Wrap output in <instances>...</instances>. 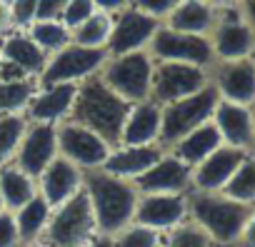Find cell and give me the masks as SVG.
I'll use <instances>...</instances> for the list:
<instances>
[{
	"mask_svg": "<svg viewBox=\"0 0 255 247\" xmlns=\"http://www.w3.org/2000/svg\"><path fill=\"white\" fill-rule=\"evenodd\" d=\"M128 105L123 97H118L100 78V73L90 75L88 80L78 82L75 102L70 110L68 120H75L95 135H100L110 148L120 145V133H123V122L128 117Z\"/></svg>",
	"mask_w": 255,
	"mask_h": 247,
	"instance_id": "6da1fadb",
	"label": "cell"
},
{
	"mask_svg": "<svg viewBox=\"0 0 255 247\" xmlns=\"http://www.w3.org/2000/svg\"><path fill=\"white\" fill-rule=\"evenodd\" d=\"M83 190L93 207V217L100 235H118L123 227L133 222L138 190L130 180L115 177L103 167L88 170L83 177Z\"/></svg>",
	"mask_w": 255,
	"mask_h": 247,
	"instance_id": "7a4b0ae2",
	"label": "cell"
},
{
	"mask_svg": "<svg viewBox=\"0 0 255 247\" xmlns=\"http://www.w3.org/2000/svg\"><path fill=\"white\" fill-rule=\"evenodd\" d=\"M253 210L255 207L243 205L223 192H188V220L203 227L215 247L238 245Z\"/></svg>",
	"mask_w": 255,
	"mask_h": 247,
	"instance_id": "3957f363",
	"label": "cell"
},
{
	"mask_svg": "<svg viewBox=\"0 0 255 247\" xmlns=\"http://www.w3.org/2000/svg\"><path fill=\"white\" fill-rule=\"evenodd\" d=\"M155 60L148 50H133L123 55H108L105 65L100 68L103 82L123 97L128 105L150 100Z\"/></svg>",
	"mask_w": 255,
	"mask_h": 247,
	"instance_id": "277c9868",
	"label": "cell"
},
{
	"mask_svg": "<svg viewBox=\"0 0 255 247\" xmlns=\"http://www.w3.org/2000/svg\"><path fill=\"white\" fill-rule=\"evenodd\" d=\"M218 100H220L218 90L213 87V82H208L203 90H198V92H193L188 97H180V100H175L170 105H160L163 107V117H160L158 145L163 150H170L190 130L210 122Z\"/></svg>",
	"mask_w": 255,
	"mask_h": 247,
	"instance_id": "5b68a950",
	"label": "cell"
},
{
	"mask_svg": "<svg viewBox=\"0 0 255 247\" xmlns=\"http://www.w3.org/2000/svg\"><path fill=\"white\" fill-rule=\"evenodd\" d=\"M95 235L98 225L93 217V207L88 202L85 190H80L68 202L53 207L48 227L40 240L50 247H85Z\"/></svg>",
	"mask_w": 255,
	"mask_h": 247,
	"instance_id": "8992f818",
	"label": "cell"
},
{
	"mask_svg": "<svg viewBox=\"0 0 255 247\" xmlns=\"http://www.w3.org/2000/svg\"><path fill=\"white\" fill-rule=\"evenodd\" d=\"M108 60V50L100 48H83V45H65L58 53L48 55V63L38 78V85H78L90 75L100 73Z\"/></svg>",
	"mask_w": 255,
	"mask_h": 247,
	"instance_id": "52a82bcc",
	"label": "cell"
},
{
	"mask_svg": "<svg viewBox=\"0 0 255 247\" xmlns=\"http://www.w3.org/2000/svg\"><path fill=\"white\" fill-rule=\"evenodd\" d=\"M148 53L153 55L155 63H185V65H198L210 70L215 65L213 45L208 35H193V33H180L160 23L155 30Z\"/></svg>",
	"mask_w": 255,
	"mask_h": 247,
	"instance_id": "ba28073f",
	"label": "cell"
},
{
	"mask_svg": "<svg viewBox=\"0 0 255 247\" xmlns=\"http://www.w3.org/2000/svg\"><path fill=\"white\" fill-rule=\"evenodd\" d=\"M208 38H210V45H213L215 63L245 60V58L255 55V30L243 18L240 8L218 10L215 25H213Z\"/></svg>",
	"mask_w": 255,
	"mask_h": 247,
	"instance_id": "9c48e42d",
	"label": "cell"
},
{
	"mask_svg": "<svg viewBox=\"0 0 255 247\" xmlns=\"http://www.w3.org/2000/svg\"><path fill=\"white\" fill-rule=\"evenodd\" d=\"M55 135H58V155L78 165L83 172L103 167L113 150L100 135H95L75 120H65L55 125Z\"/></svg>",
	"mask_w": 255,
	"mask_h": 247,
	"instance_id": "30bf717a",
	"label": "cell"
},
{
	"mask_svg": "<svg viewBox=\"0 0 255 247\" xmlns=\"http://www.w3.org/2000/svg\"><path fill=\"white\" fill-rule=\"evenodd\" d=\"M210 82V70L185 63H155L150 100L158 105H170L180 97H188L203 90Z\"/></svg>",
	"mask_w": 255,
	"mask_h": 247,
	"instance_id": "8fae6325",
	"label": "cell"
},
{
	"mask_svg": "<svg viewBox=\"0 0 255 247\" xmlns=\"http://www.w3.org/2000/svg\"><path fill=\"white\" fill-rule=\"evenodd\" d=\"M158 28H160V20L138 10L135 5H128L113 15V30H110V40H108L105 50H108V55L148 50Z\"/></svg>",
	"mask_w": 255,
	"mask_h": 247,
	"instance_id": "7c38bea8",
	"label": "cell"
},
{
	"mask_svg": "<svg viewBox=\"0 0 255 247\" xmlns=\"http://www.w3.org/2000/svg\"><path fill=\"white\" fill-rule=\"evenodd\" d=\"M188 220V195L170 192H138L133 222L150 227L160 235Z\"/></svg>",
	"mask_w": 255,
	"mask_h": 247,
	"instance_id": "4fadbf2b",
	"label": "cell"
},
{
	"mask_svg": "<svg viewBox=\"0 0 255 247\" xmlns=\"http://www.w3.org/2000/svg\"><path fill=\"white\" fill-rule=\"evenodd\" d=\"M210 82L218 90L220 100L238 105H255V60H228L210 68Z\"/></svg>",
	"mask_w": 255,
	"mask_h": 247,
	"instance_id": "5bb4252c",
	"label": "cell"
},
{
	"mask_svg": "<svg viewBox=\"0 0 255 247\" xmlns=\"http://www.w3.org/2000/svg\"><path fill=\"white\" fill-rule=\"evenodd\" d=\"M58 158V135L55 125H43V122H28L25 135L20 140V148L15 153V165L28 172L30 177H40V172Z\"/></svg>",
	"mask_w": 255,
	"mask_h": 247,
	"instance_id": "9a60e30c",
	"label": "cell"
},
{
	"mask_svg": "<svg viewBox=\"0 0 255 247\" xmlns=\"http://www.w3.org/2000/svg\"><path fill=\"white\" fill-rule=\"evenodd\" d=\"M138 192H170V195H188L193 187V167H188L180 158L170 150L160 155V160L145 170L135 182Z\"/></svg>",
	"mask_w": 255,
	"mask_h": 247,
	"instance_id": "2e32d148",
	"label": "cell"
},
{
	"mask_svg": "<svg viewBox=\"0 0 255 247\" xmlns=\"http://www.w3.org/2000/svg\"><path fill=\"white\" fill-rule=\"evenodd\" d=\"M213 125L218 128L223 145L255 153V120H253V107L218 100L215 112H213Z\"/></svg>",
	"mask_w": 255,
	"mask_h": 247,
	"instance_id": "e0dca14e",
	"label": "cell"
},
{
	"mask_svg": "<svg viewBox=\"0 0 255 247\" xmlns=\"http://www.w3.org/2000/svg\"><path fill=\"white\" fill-rule=\"evenodd\" d=\"M45 63L48 55L30 40L25 30H10L5 38H0V68L3 70H15L18 78L38 80Z\"/></svg>",
	"mask_w": 255,
	"mask_h": 247,
	"instance_id": "ac0fdd59",
	"label": "cell"
},
{
	"mask_svg": "<svg viewBox=\"0 0 255 247\" xmlns=\"http://www.w3.org/2000/svg\"><path fill=\"white\" fill-rule=\"evenodd\" d=\"M75 92H78V85H38L23 115L28 117V122L60 125V122L70 117Z\"/></svg>",
	"mask_w": 255,
	"mask_h": 247,
	"instance_id": "d6986e66",
	"label": "cell"
},
{
	"mask_svg": "<svg viewBox=\"0 0 255 247\" xmlns=\"http://www.w3.org/2000/svg\"><path fill=\"white\" fill-rule=\"evenodd\" d=\"M245 150L230 148V145H220L215 153H210L203 163H198L193 167V187L195 192H220L228 180L233 177V172L238 170V165L245 160Z\"/></svg>",
	"mask_w": 255,
	"mask_h": 247,
	"instance_id": "ffe728a7",
	"label": "cell"
},
{
	"mask_svg": "<svg viewBox=\"0 0 255 247\" xmlns=\"http://www.w3.org/2000/svg\"><path fill=\"white\" fill-rule=\"evenodd\" d=\"M83 177L85 172L73 165L65 158H55L38 177V192L43 195V200L50 207H58L63 202H68L70 197H75L83 190Z\"/></svg>",
	"mask_w": 255,
	"mask_h": 247,
	"instance_id": "44dd1931",
	"label": "cell"
},
{
	"mask_svg": "<svg viewBox=\"0 0 255 247\" xmlns=\"http://www.w3.org/2000/svg\"><path fill=\"white\" fill-rule=\"evenodd\" d=\"M163 153L165 150L160 145H118L110 150L103 170L115 177L135 182L145 170H150L160 160Z\"/></svg>",
	"mask_w": 255,
	"mask_h": 247,
	"instance_id": "7402d4cb",
	"label": "cell"
},
{
	"mask_svg": "<svg viewBox=\"0 0 255 247\" xmlns=\"http://www.w3.org/2000/svg\"><path fill=\"white\" fill-rule=\"evenodd\" d=\"M160 117H163V107L153 100L130 105L128 117L123 122L120 145H158Z\"/></svg>",
	"mask_w": 255,
	"mask_h": 247,
	"instance_id": "603a6c76",
	"label": "cell"
},
{
	"mask_svg": "<svg viewBox=\"0 0 255 247\" xmlns=\"http://www.w3.org/2000/svg\"><path fill=\"white\" fill-rule=\"evenodd\" d=\"M215 18H218V10L213 5H208L205 0H183V3L163 20V25L180 30V33L210 35Z\"/></svg>",
	"mask_w": 255,
	"mask_h": 247,
	"instance_id": "cb8c5ba5",
	"label": "cell"
},
{
	"mask_svg": "<svg viewBox=\"0 0 255 247\" xmlns=\"http://www.w3.org/2000/svg\"><path fill=\"white\" fill-rule=\"evenodd\" d=\"M220 145H223V138H220L218 128L213 125V120H210V122H205V125L190 130L185 138H180V140L170 148V153H173L175 158H180L188 167H195V165L203 163L210 153H215Z\"/></svg>",
	"mask_w": 255,
	"mask_h": 247,
	"instance_id": "d4e9b609",
	"label": "cell"
},
{
	"mask_svg": "<svg viewBox=\"0 0 255 247\" xmlns=\"http://www.w3.org/2000/svg\"><path fill=\"white\" fill-rule=\"evenodd\" d=\"M0 195H3L5 210L15 212L38 195V180L23 172L15 163L0 165Z\"/></svg>",
	"mask_w": 255,
	"mask_h": 247,
	"instance_id": "484cf974",
	"label": "cell"
},
{
	"mask_svg": "<svg viewBox=\"0 0 255 247\" xmlns=\"http://www.w3.org/2000/svg\"><path fill=\"white\" fill-rule=\"evenodd\" d=\"M50 212H53V207L43 200L40 192L30 202H25L20 210L13 212L15 225H18V235H20V245H28V242H35L43 237L48 220H50Z\"/></svg>",
	"mask_w": 255,
	"mask_h": 247,
	"instance_id": "4316f807",
	"label": "cell"
},
{
	"mask_svg": "<svg viewBox=\"0 0 255 247\" xmlns=\"http://www.w3.org/2000/svg\"><path fill=\"white\" fill-rule=\"evenodd\" d=\"M25 33L30 35V40H33L45 55H53V53H58L60 48H65V45L73 43V33H70V28L63 25L60 18L35 20Z\"/></svg>",
	"mask_w": 255,
	"mask_h": 247,
	"instance_id": "83f0119b",
	"label": "cell"
},
{
	"mask_svg": "<svg viewBox=\"0 0 255 247\" xmlns=\"http://www.w3.org/2000/svg\"><path fill=\"white\" fill-rule=\"evenodd\" d=\"M220 192L243 205L255 207V153L245 155V160L238 165V170L233 172V177L228 180V185Z\"/></svg>",
	"mask_w": 255,
	"mask_h": 247,
	"instance_id": "f1b7e54d",
	"label": "cell"
},
{
	"mask_svg": "<svg viewBox=\"0 0 255 247\" xmlns=\"http://www.w3.org/2000/svg\"><path fill=\"white\" fill-rule=\"evenodd\" d=\"M35 90H38V80H33V78L0 80V115L25 112Z\"/></svg>",
	"mask_w": 255,
	"mask_h": 247,
	"instance_id": "f546056e",
	"label": "cell"
},
{
	"mask_svg": "<svg viewBox=\"0 0 255 247\" xmlns=\"http://www.w3.org/2000/svg\"><path fill=\"white\" fill-rule=\"evenodd\" d=\"M110 30H113V15L95 10L85 23H80L73 30V43L83 45V48H100V50H105L108 40H110Z\"/></svg>",
	"mask_w": 255,
	"mask_h": 247,
	"instance_id": "4dcf8cb0",
	"label": "cell"
},
{
	"mask_svg": "<svg viewBox=\"0 0 255 247\" xmlns=\"http://www.w3.org/2000/svg\"><path fill=\"white\" fill-rule=\"evenodd\" d=\"M25 128H28V117L23 112L0 115V165H8L15 160Z\"/></svg>",
	"mask_w": 255,
	"mask_h": 247,
	"instance_id": "1f68e13d",
	"label": "cell"
},
{
	"mask_svg": "<svg viewBox=\"0 0 255 247\" xmlns=\"http://www.w3.org/2000/svg\"><path fill=\"white\" fill-rule=\"evenodd\" d=\"M163 247H215V242L203 227H198L193 220H185L163 235Z\"/></svg>",
	"mask_w": 255,
	"mask_h": 247,
	"instance_id": "d6a6232c",
	"label": "cell"
},
{
	"mask_svg": "<svg viewBox=\"0 0 255 247\" xmlns=\"http://www.w3.org/2000/svg\"><path fill=\"white\" fill-rule=\"evenodd\" d=\"M113 245L115 247H163V235L150 227L130 222L118 235H113Z\"/></svg>",
	"mask_w": 255,
	"mask_h": 247,
	"instance_id": "836d02e7",
	"label": "cell"
},
{
	"mask_svg": "<svg viewBox=\"0 0 255 247\" xmlns=\"http://www.w3.org/2000/svg\"><path fill=\"white\" fill-rule=\"evenodd\" d=\"M13 30H28L38 20V0H8Z\"/></svg>",
	"mask_w": 255,
	"mask_h": 247,
	"instance_id": "e575fe53",
	"label": "cell"
},
{
	"mask_svg": "<svg viewBox=\"0 0 255 247\" xmlns=\"http://www.w3.org/2000/svg\"><path fill=\"white\" fill-rule=\"evenodd\" d=\"M93 13H95L93 0H68V5H65L63 13H60V20H63V25L70 28V33H73V30H75L80 23H85Z\"/></svg>",
	"mask_w": 255,
	"mask_h": 247,
	"instance_id": "d590c367",
	"label": "cell"
},
{
	"mask_svg": "<svg viewBox=\"0 0 255 247\" xmlns=\"http://www.w3.org/2000/svg\"><path fill=\"white\" fill-rule=\"evenodd\" d=\"M180 3H183V0H130V5H135L138 10L153 15V18L160 20V23H163Z\"/></svg>",
	"mask_w": 255,
	"mask_h": 247,
	"instance_id": "8d00e7d4",
	"label": "cell"
},
{
	"mask_svg": "<svg viewBox=\"0 0 255 247\" xmlns=\"http://www.w3.org/2000/svg\"><path fill=\"white\" fill-rule=\"evenodd\" d=\"M0 247H20V235L15 225V215L3 210L0 212Z\"/></svg>",
	"mask_w": 255,
	"mask_h": 247,
	"instance_id": "74e56055",
	"label": "cell"
},
{
	"mask_svg": "<svg viewBox=\"0 0 255 247\" xmlns=\"http://www.w3.org/2000/svg\"><path fill=\"white\" fill-rule=\"evenodd\" d=\"M68 0H38V20L43 18H60Z\"/></svg>",
	"mask_w": 255,
	"mask_h": 247,
	"instance_id": "f35d334b",
	"label": "cell"
},
{
	"mask_svg": "<svg viewBox=\"0 0 255 247\" xmlns=\"http://www.w3.org/2000/svg\"><path fill=\"white\" fill-rule=\"evenodd\" d=\"M93 5H95V10H100V13L115 15V13H120L123 8L130 5V0H93Z\"/></svg>",
	"mask_w": 255,
	"mask_h": 247,
	"instance_id": "ab89813d",
	"label": "cell"
},
{
	"mask_svg": "<svg viewBox=\"0 0 255 247\" xmlns=\"http://www.w3.org/2000/svg\"><path fill=\"white\" fill-rule=\"evenodd\" d=\"M238 245H243V247H255V210L250 212V217H248V222H245V227H243V235H240V242Z\"/></svg>",
	"mask_w": 255,
	"mask_h": 247,
	"instance_id": "60d3db41",
	"label": "cell"
},
{
	"mask_svg": "<svg viewBox=\"0 0 255 247\" xmlns=\"http://www.w3.org/2000/svg\"><path fill=\"white\" fill-rule=\"evenodd\" d=\"M13 30L10 23V8H8V0H0V38H5Z\"/></svg>",
	"mask_w": 255,
	"mask_h": 247,
	"instance_id": "b9f144b4",
	"label": "cell"
},
{
	"mask_svg": "<svg viewBox=\"0 0 255 247\" xmlns=\"http://www.w3.org/2000/svg\"><path fill=\"white\" fill-rule=\"evenodd\" d=\"M240 13L250 23V28L255 30V0H240Z\"/></svg>",
	"mask_w": 255,
	"mask_h": 247,
	"instance_id": "7bdbcfd3",
	"label": "cell"
},
{
	"mask_svg": "<svg viewBox=\"0 0 255 247\" xmlns=\"http://www.w3.org/2000/svg\"><path fill=\"white\" fill-rule=\"evenodd\" d=\"M85 247H115V245H113V237H110V235H100V232H98Z\"/></svg>",
	"mask_w": 255,
	"mask_h": 247,
	"instance_id": "ee69618b",
	"label": "cell"
},
{
	"mask_svg": "<svg viewBox=\"0 0 255 247\" xmlns=\"http://www.w3.org/2000/svg\"><path fill=\"white\" fill-rule=\"evenodd\" d=\"M215 10H228V8H240V0H205Z\"/></svg>",
	"mask_w": 255,
	"mask_h": 247,
	"instance_id": "f6af8a7d",
	"label": "cell"
},
{
	"mask_svg": "<svg viewBox=\"0 0 255 247\" xmlns=\"http://www.w3.org/2000/svg\"><path fill=\"white\" fill-rule=\"evenodd\" d=\"M20 247H50V245H45L43 240H35V242H28V245H20Z\"/></svg>",
	"mask_w": 255,
	"mask_h": 247,
	"instance_id": "bcb514c9",
	"label": "cell"
},
{
	"mask_svg": "<svg viewBox=\"0 0 255 247\" xmlns=\"http://www.w3.org/2000/svg\"><path fill=\"white\" fill-rule=\"evenodd\" d=\"M5 210V205H3V195H0V212H3Z\"/></svg>",
	"mask_w": 255,
	"mask_h": 247,
	"instance_id": "7dc6e473",
	"label": "cell"
},
{
	"mask_svg": "<svg viewBox=\"0 0 255 247\" xmlns=\"http://www.w3.org/2000/svg\"><path fill=\"white\" fill-rule=\"evenodd\" d=\"M253 120H255V105H253Z\"/></svg>",
	"mask_w": 255,
	"mask_h": 247,
	"instance_id": "c3c4849f",
	"label": "cell"
},
{
	"mask_svg": "<svg viewBox=\"0 0 255 247\" xmlns=\"http://www.w3.org/2000/svg\"><path fill=\"white\" fill-rule=\"evenodd\" d=\"M253 60H255V55H253Z\"/></svg>",
	"mask_w": 255,
	"mask_h": 247,
	"instance_id": "681fc988",
	"label": "cell"
}]
</instances>
